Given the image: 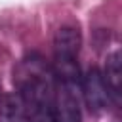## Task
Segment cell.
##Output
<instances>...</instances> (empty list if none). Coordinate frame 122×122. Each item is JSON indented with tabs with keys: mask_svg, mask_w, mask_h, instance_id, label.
<instances>
[{
	"mask_svg": "<svg viewBox=\"0 0 122 122\" xmlns=\"http://www.w3.org/2000/svg\"><path fill=\"white\" fill-rule=\"evenodd\" d=\"M13 82L30 112L32 122L50 118V103L57 86L53 67H50L40 55L30 53L13 69Z\"/></svg>",
	"mask_w": 122,
	"mask_h": 122,
	"instance_id": "obj_1",
	"label": "cell"
},
{
	"mask_svg": "<svg viewBox=\"0 0 122 122\" xmlns=\"http://www.w3.org/2000/svg\"><path fill=\"white\" fill-rule=\"evenodd\" d=\"M50 122H82L80 103L74 86L57 82L51 103H50Z\"/></svg>",
	"mask_w": 122,
	"mask_h": 122,
	"instance_id": "obj_2",
	"label": "cell"
},
{
	"mask_svg": "<svg viewBox=\"0 0 122 122\" xmlns=\"http://www.w3.org/2000/svg\"><path fill=\"white\" fill-rule=\"evenodd\" d=\"M80 90H82L84 101L90 107V111H101L111 101L109 92H107V84H105V78H103V72L99 69H95V67L88 69L82 74Z\"/></svg>",
	"mask_w": 122,
	"mask_h": 122,
	"instance_id": "obj_3",
	"label": "cell"
},
{
	"mask_svg": "<svg viewBox=\"0 0 122 122\" xmlns=\"http://www.w3.org/2000/svg\"><path fill=\"white\" fill-rule=\"evenodd\" d=\"M82 46L80 30L72 25L57 29L53 36V61H76Z\"/></svg>",
	"mask_w": 122,
	"mask_h": 122,
	"instance_id": "obj_4",
	"label": "cell"
},
{
	"mask_svg": "<svg viewBox=\"0 0 122 122\" xmlns=\"http://www.w3.org/2000/svg\"><path fill=\"white\" fill-rule=\"evenodd\" d=\"M103 78H105L111 101L118 109H122V51L109 55V59L105 63Z\"/></svg>",
	"mask_w": 122,
	"mask_h": 122,
	"instance_id": "obj_5",
	"label": "cell"
},
{
	"mask_svg": "<svg viewBox=\"0 0 122 122\" xmlns=\"http://www.w3.org/2000/svg\"><path fill=\"white\" fill-rule=\"evenodd\" d=\"M2 97H4V95H2V88H0V103H2Z\"/></svg>",
	"mask_w": 122,
	"mask_h": 122,
	"instance_id": "obj_6",
	"label": "cell"
}]
</instances>
